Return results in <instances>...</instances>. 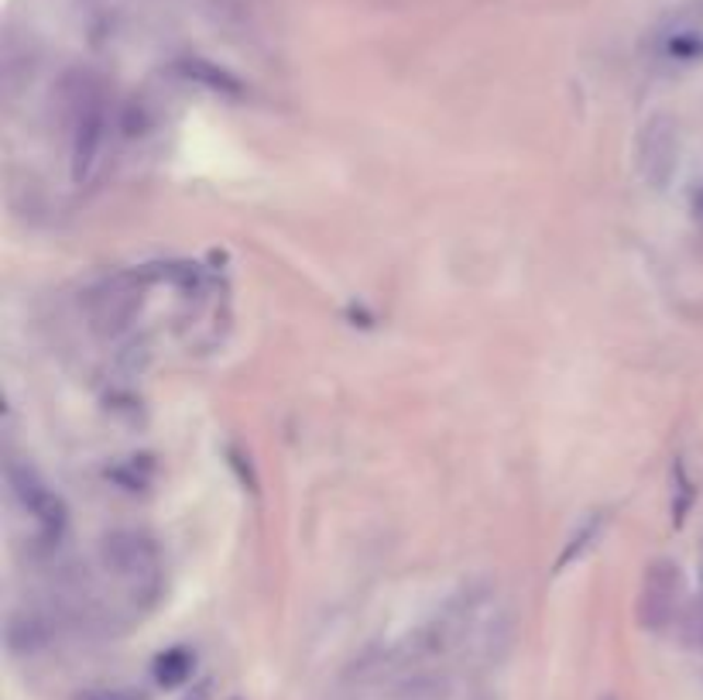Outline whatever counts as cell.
Segmentation results:
<instances>
[{"instance_id":"30bf717a","label":"cell","mask_w":703,"mask_h":700,"mask_svg":"<svg viewBox=\"0 0 703 700\" xmlns=\"http://www.w3.org/2000/svg\"><path fill=\"white\" fill-rule=\"evenodd\" d=\"M76 700H148V697L131 687H100V690H83Z\"/></svg>"},{"instance_id":"6da1fadb","label":"cell","mask_w":703,"mask_h":700,"mask_svg":"<svg viewBox=\"0 0 703 700\" xmlns=\"http://www.w3.org/2000/svg\"><path fill=\"white\" fill-rule=\"evenodd\" d=\"M62 96L69 124V172L76 186H87L100 172L103 145H107V93L90 72H72Z\"/></svg>"},{"instance_id":"52a82bcc","label":"cell","mask_w":703,"mask_h":700,"mask_svg":"<svg viewBox=\"0 0 703 700\" xmlns=\"http://www.w3.org/2000/svg\"><path fill=\"white\" fill-rule=\"evenodd\" d=\"M51 639L48 632V618L35 615V611H14L8 618V629H4V642L14 656H35L38 650H45Z\"/></svg>"},{"instance_id":"3957f363","label":"cell","mask_w":703,"mask_h":700,"mask_svg":"<svg viewBox=\"0 0 703 700\" xmlns=\"http://www.w3.org/2000/svg\"><path fill=\"white\" fill-rule=\"evenodd\" d=\"M4 478H8L11 498L18 502V508L24 515H32L38 536L45 542H59L66 532V523H69V512H66V502L48 487V481L24 460H8Z\"/></svg>"},{"instance_id":"4fadbf2b","label":"cell","mask_w":703,"mask_h":700,"mask_svg":"<svg viewBox=\"0 0 703 700\" xmlns=\"http://www.w3.org/2000/svg\"><path fill=\"white\" fill-rule=\"evenodd\" d=\"M700 632H703V615H700Z\"/></svg>"},{"instance_id":"9a60e30c","label":"cell","mask_w":703,"mask_h":700,"mask_svg":"<svg viewBox=\"0 0 703 700\" xmlns=\"http://www.w3.org/2000/svg\"><path fill=\"white\" fill-rule=\"evenodd\" d=\"M233 700H238V697H233Z\"/></svg>"},{"instance_id":"7c38bea8","label":"cell","mask_w":703,"mask_h":700,"mask_svg":"<svg viewBox=\"0 0 703 700\" xmlns=\"http://www.w3.org/2000/svg\"><path fill=\"white\" fill-rule=\"evenodd\" d=\"M696 210H700V214H703V193H700V196H696Z\"/></svg>"},{"instance_id":"7a4b0ae2","label":"cell","mask_w":703,"mask_h":700,"mask_svg":"<svg viewBox=\"0 0 703 700\" xmlns=\"http://www.w3.org/2000/svg\"><path fill=\"white\" fill-rule=\"evenodd\" d=\"M100 560L117 581L131 587V598H154L162 587V553L154 539L138 529H114L100 542Z\"/></svg>"},{"instance_id":"5b68a950","label":"cell","mask_w":703,"mask_h":700,"mask_svg":"<svg viewBox=\"0 0 703 700\" xmlns=\"http://www.w3.org/2000/svg\"><path fill=\"white\" fill-rule=\"evenodd\" d=\"M138 309H141V282L135 275H117V278L100 282L87 299V313H90L93 330L111 333V336L131 323Z\"/></svg>"},{"instance_id":"ba28073f","label":"cell","mask_w":703,"mask_h":700,"mask_svg":"<svg viewBox=\"0 0 703 700\" xmlns=\"http://www.w3.org/2000/svg\"><path fill=\"white\" fill-rule=\"evenodd\" d=\"M196 669V656L189 650H169L154 659V680L162 687H182Z\"/></svg>"},{"instance_id":"8fae6325","label":"cell","mask_w":703,"mask_h":700,"mask_svg":"<svg viewBox=\"0 0 703 700\" xmlns=\"http://www.w3.org/2000/svg\"><path fill=\"white\" fill-rule=\"evenodd\" d=\"M182 700H210V687H196L189 697H182Z\"/></svg>"},{"instance_id":"5bb4252c","label":"cell","mask_w":703,"mask_h":700,"mask_svg":"<svg viewBox=\"0 0 703 700\" xmlns=\"http://www.w3.org/2000/svg\"><path fill=\"white\" fill-rule=\"evenodd\" d=\"M604 700H614V697H604Z\"/></svg>"},{"instance_id":"277c9868","label":"cell","mask_w":703,"mask_h":700,"mask_svg":"<svg viewBox=\"0 0 703 700\" xmlns=\"http://www.w3.org/2000/svg\"><path fill=\"white\" fill-rule=\"evenodd\" d=\"M635 154L642 183L653 190H666L676 175V165H680V131H676V124L669 117L648 121L638 135Z\"/></svg>"},{"instance_id":"8992f818","label":"cell","mask_w":703,"mask_h":700,"mask_svg":"<svg viewBox=\"0 0 703 700\" xmlns=\"http://www.w3.org/2000/svg\"><path fill=\"white\" fill-rule=\"evenodd\" d=\"M676 605H680V566L672 560H653L638 590V621L659 632L672 621Z\"/></svg>"},{"instance_id":"9c48e42d","label":"cell","mask_w":703,"mask_h":700,"mask_svg":"<svg viewBox=\"0 0 703 700\" xmlns=\"http://www.w3.org/2000/svg\"><path fill=\"white\" fill-rule=\"evenodd\" d=\"M601 526H604V518H601V515H590V518H587V523L580 526V532L569 539V547L563 550V556H560V563H556V566L563 570V566H566L569 560H577V556H580V553H584V550L590 547V542H593L597 536H601Z\"/></svg>"}]
</instances>
